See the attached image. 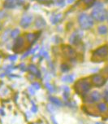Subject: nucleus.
Returning a JSON list of instances; mask_svg holds the SVG:
<instances>
[{
    "instance_id": "obj_30",
    "label": "nucleus",
    "mask_w": 108,
    "mask_h": 124,
    "mask_svg": "<svg viewBox=\"0 0 108 124\" xmlns=\"http://www.w3.org/2000/svg\"><path fill=\"white\" fill-rule=\"evenodd\" d=\"M107 19H108V17H107Z\"/></svg>"
},
{
    "instance_id": "obj_6",
    "label": "nucleus",
    "mask_w": 108,
    "mask_h": 124,
    "mask_svg": "<svg viewBox=\"0 0 108 124\" xmlns=\"http://www.w3.org/2000/svg\"><path fill=\"white\" fill-rule=\"evenodd\" d=\"M92 83L96 87H102L105 83V78L100 74H94L92 76Z\"/></svg>"
},
{
    "instance_id": "obj_12",
    "label": "nucleus",
    "mask_w": 108,
    "mask_h": 124,
    "mask_svg": "<svg viewBox=\"0 0 108 124\" xmlns=\"http://www.w3.org/2000/svg\"><path fill=\"white\" fill-rule=\"evenodd\" d=\"M23 46H24V39L21 37L17 38L16 40H15V43H14V49L15 51L21 49Z\"/></svg>"
},
{
    "instance_id": "obj_24",
    "label": "nucleus",
    "mask_w": 108,
    "mask_h": 124,
    "mask_svg": "<svg viewBox=\"0 0 108 124\" xmlns=\"http://www.w3.org/2000/svg\"><path fill=\"white\" fill-rule=\"evenodd\" d=\"M33 86H34V87H35V89H40V85H39V84H37V83H34L33 84Z\"/></svg>"
},
{
    "instance_id": "obj_22",
    "label": "nucleus",
    "mask_w": 108,
    "mask_h": 124,
    "mask_svg": "<svg viewBox=\"0 0 108 124\" xmlns=\"http://www.w3.org/2000/svg\"><path fill=\"white\" fill-rule=\"evenodd\" d=\"M61 69H62V71H63V72H67L69 70V67H68L67 65H62Z\"/></svg>"
},
{
    "instance_id": "obj_28",
    "label": "nucleus",
    "mask_w": 108,
    "mask_h": 124,
    "mask_svg": "<svg viewBox=\"0 0 108 124\" xmlns=\"http://www.w3.org/2000/svg\"><path fill=\"white\" fill-rule=\"evenodd\" d=\"M1 28H2V25H1V23H0V30H1Z\"/></svg>"
},
{
    "instance_id": "obj_26",
    "label": "nucleus",
    "mask_w": 108,
    "mask_h": 124,
    "mask_svg": "<svg viewBox=\"0 0 108 124\" xmlns=\"http://www.w3.org/2000/svg\"><path fill=\"white\" fill-rule=\"evenodd\" d=\"M37 1H39V2H44L45 0H37Z\"/></svg>"
},
{
    "instance_id": "obj_5",
    "label": "nucleus",
    "mask_w": 108,
    "mask_h": 124,
    "mask_svg": "<svg viewBox=\"0 0 108 124\" xmlns=\"http://www.w3.org/2000/svg\"><path fill=\"white\" fill-rule=\"evenodd\" d=\"M101 99V94L98 91H94L91 94L88 95L85 97V101L88 103H94L98 101Z\"/></svg>"
},
{
    "instance_id": "obj_8",
    "label": "nucleus",
    "mask_w": 108,
    "mask_h": 124,
    "mask_svg": "<svg viewBox=\"0 0 108 124\" xmlns=\"http://www.w3.org/2000/svg\"><path fill=\"white\" fill-rule=\"evenodd\" d=\"M20 3H22V0H5L3 6L7 9H12L15 8L17 5L22 4Z\"/></svg>"
},
{
    "instance_id": "obj_14",
    "label": "nucleus",
    "mask_w": 108,
    "mask_h": 124,
    "mask_svg": "<svg viewBox=\"0 0 108 124\" xmlns=\"http://www.w3.org/2000/svg\"><path fill=\"white\" fill-rule=\"evenodd\" d=\"M49 100H50V101L52 104H54V105H55L57 106H62V105H63V104H62V101L59 98H57V97L50 96L49 97Z\"/></svg>"
},
{
    "instance_id": "obj_15",
    "label": "nucleus",
    "mask_w": 108,
    "mask_h": 124,
    "mask_svg": "<svg viewBox=\"0 0 108 124\" xmlns=\"http://www.w3.org/2000/svg\"><path fill=\"white\" fill-rule=\"evenodd\" d=\"M35 25H36V26L37 28H42L46 25V22L42 18H41V17H39V18H37L36 20V23H35Z\"/></svg>"
},
{
    "instance_id": "obj_13",
    "label": "nucleus",
    "mask_w": 108,
    "mask_h": 124,
    "mask_svg": "<svg viewBox=\"0 0 108 124\" xmlns=\"http://www.w3.org/2000/svg\"><path fill=\"white\" fill-rule=\"evenodd\" d=\"M62 18V15L61 14H54L50 18V21H51L52 24L55 25V24L59 23L60 21V20Z\"/></svg>"
},
{
    "instance_id": "obj_18",
    "label": "nucleus",
    "mask_w": 108,
    "mask_h": 124,
    "mask_svg": "<svg viewBox=\"0 0 108 124\" xmlns=\"http://www.w3.org/2000/svg\"><path fill=\"white\" fill-rule=\"evenodd\" d=\"M20 34V30L18 29H15V30H13L12 31V33H11V37L14 39H16L17 38H19Z\"/></svg>"
},
{
    "instance_id": "obj_17",
    "label": "nucleus",
    "mask_w": 108,
    "mask_h": 124,
    "mask_svg": "<svg viewBox=\"0 0 108 124\" xmlns=\"http://www.w3.org/2000/svg\"><path fill=\"white\" fill-rule=\"evenodd\" d=\"M27 39H28V41L29 42V43H33L37 39V34H27Z\"/></svg>"
},
{
    "instance_id": "obj_3",
    "label": "nucleus",
    "mask_w": 108,
    "mask_h": 124,
    "mask_svg": "<svg viewBox=\"0 0 108 124\" xmlns=\"http://www.w3.org/2000/svg\"><path fill=\"white\" fill-rule=\"evenodd\" d=\"M90 89V83L86 81H79L76 84V90L80 94H85Z\"/></svg>"
},
{
    "instance_id": "obj_27",
    "label": "nucleus",
    "mask_w": 108,
    "mask_h": 124,
    "mask_svg": "<svg viewBox=\"0 0 108 124\" xmlns=\"http://www.w3.org/2000/svg\"><path fill=\"white\" fill-rule=\"evenodd\" d=\"M95 124H104V123H96Z\"/></svg>"
},
{
    "instance_id": "obj_20",
    "label": "nucleus",
    "mask_w": 108,
    "mask_h": 124,
    "mask_svg": "<svg viewBox=\"0 0 108 124\" xmlns=\"http://www.w3.org/2000/svg\"><path fill=\"white\" fill-rule=\"evenodd\" d=\"M63 80L67 82V83H71V82H72V80H73V77H72V75H67V76L63 78Z\"/></svg>"
},
{
    "instance_id": "obj_9",
    "label": "nucleus",
    "mask_w": 108,
    "mask_h": 124,
    "mask_svg": "<svg viewBox=\"0 0 108 124\" xmlns=\"http://www.w3.org/2000/svg\"><path fill=\"white\" fill-rule=\"evenodd\" d=\"M63 54L67 57H69V58H72V57H74L76 56V52H75L74 49L72 47H71L70 46H63Z\"/></svg>"
},
{
    "instance_id": "obj_19",
    "label": "nucleus",
    "mask_w": 108,
    "mask_h": 124,
    "mask_svg": "<svg viewBox=\"0 0 108 124\" xmlns=\"http://www.w3.org/2000/svg\"><path fill=\"white\" fill-rule=\"evenodd\" d=\"M98 109H99V111H100V112H105L106 110L107 109V105H106L105 103H100V104H98Z\"/></svg>"
},
{
    "instance_id": "obj_1",
    "label": "nucleus",
    "mask_w": 108,
    "mask_h": 124,
    "mask_svg": "<svg viewBox=\"0 0 108 124\" xmlns=\"http://www.w3.org/2000/svg\"><path fill=\"white\" fill-rule=\"evenodd\" d=\"M79 25L82 30H89L94 25V21L92 16L87 15L86 13H81L78 17Z\"/></svg>"
},
{
    "instance_id": "obj_4",
    "label": "nucleus",
    "mask_w": 108,
    "mask_h": 124,
    "mask_svg": "<svg viewBox=\"0 0 108 124\" xmlns=\"http://www.w3.org/2000/svg\"><path fill=\"white\" fill-rule=\"evenodd\" d=\"M108 55V46H103L101 47L98 48L97 50H95L93 53V56L97 58H104Z\"/></svg>"
},
{
    "instance_id": "obj_7",
    "label": "nucleus",
    "mask_w": 108,
    "mask_h": 124,
    "mask_svg": "<svg viewBox=\"0 0 108 124\" xmlns=\"http://www.w3.org/2000/svg\"><path fill=\"white\" fill-rule=\"evenodd\" d=\"M32 21H33L32 16L25 15L21 18L20 21V25L22 28L26 29V28H28L31 24H32Z\"/></svg>"
},
{
    "instance_id": "obj_10",
    "label": "nucleus",
    "mask_w": 108,
    "mask_h": 124,
    "mask_svg": "<svg viewBox=\"0 0 108 124\" xmlns=\"http://www.w3.org/2000/svg\"><path fill=\"white\" fill-rule=\"evenodd\" d=\"M81 39V34H79L78 32H76L70 38V43L72 44H77L80 42Z\"/></svg>"
},
{
    "instance_id": "obj_2",
    "label": "nucleus",
    "mask_w": 108,
    "mask_h": 124,
    "mask_svg": "<svg viewBox=\"0 0 108 124\" xmlns=\"http://www.w3.org/2000/svg\"><path fill=\"white\" fill-rule=\"evenodd\" d=\"M91 16L93 19L96 20L98 21H104L108 17L107 11L102 8H97L94 10H93Z\"/></svg>"
},
{
    "instance_id": "obj_23",
    "label": "nucleus",
    "mask_w": 108,
    "mask_h": 124,
    "mask_svg": "<svg viewBox=\"0 0 108 124\" xmlns=\"http://www.w3.org/2000/svg\"><path fill=\"white\" fill-rule=\"evenodd\" d=\"M104 99L106 101H107L108 102V91H106V92H104Z\"/></svg>"
},
{
    "instance_id": "obj_21",
    "label": "nucleus",
    "mask_w": 108,
    "mask_h": 124,
    "mask_svg": "<svg viewBox=\"0 0 108 124\" xmlns=\"http://www.w3.org/2000/svg\"><path fill=\"white\" fill-rule=\"evenodd\" d=\"M84 3L88 7H91L94 5V3H95V0H83Z\"/></svg>"
},
{
    "instance_id": "obj_11",
    "label": "nucleus",
    "mask_w": 108,
    "mask_h": 124,
    "mask_svg": "<svg viewBox=\"0 0 108 124\" xmlns=\"http://www.w3.org/2000/svg\"><path fill=\"white\" fill-rule=\"evenodd\" d=\"M28 70H29V72L31 73V74L35 75L36 77H37V78L41 77L40 71H39V70L37 68V66H35L34 65H30L29 66H28Z\"/></svg>"
},
{
    "instance_id": "obj_29",
    "label": "nucleus",
    "mask_w": 108,
    "mask_h": 124,
    "mask_svg": "<svg viewBox=\"0 0 108 124\" xmlns=\"http://www.w3.org/2000/svg\"><path fill=\"white\" fill-rule=\"evenodd\" d=\"M107 91H108V86H107Z\"/></svg>"
},
{
    "instance_id": "obj_25",
    "label": "nucleus",
    "mask_w": 108,
    "mask_h": 124,
    "mask_svg": "<svg viewBox=\"0 0 108 124\" xmlns=\"http://www.w3.org/2000/svg\"><path fill=\"white\" fill-rule=\"evenodd\" d=\"M32 111H34V112L37 111V108H36V106H35V105H34V107L32 108Z\"/></svg>"
},
{
    "instance_id": "obj_16",
    "label": "nucleus",
    "mask_w": 108,
    "mask_h": 124,
    "mask_svg": "<svg viewBox=\"0 0 108 124\" xmlns=\"http://www.w3.org/2000/svg\"><path fill=\"white\" fill-rule=\"evenodd\" d=\"M98 33L100 34H106L107 33V31H108V29L106 25H100L99 27L98 28Z\"/></svg>"
}]
</instances>
